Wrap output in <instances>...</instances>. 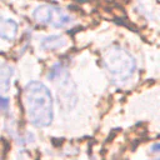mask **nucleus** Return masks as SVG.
<instances>
[{
  "instance_id": "39448f33",
  "label": "nucleus",
  "mask_w": 160,
  "mask_h": 160,
  "mask_svg": "<svg viewBox=\"0 0 160 160\" xmlns=\"http://www.w3.org/2000/svg\"><path fill=\"white\" fill-rule=\"evenodd\" d=\"M18 24L12 20V19H8L4 18L0 14V39L11 41L16 38L18 35Z\"/></svg>"
},
{
  "instance_id": "6e6552de",
  "label": "nucleus",
  "mask_w": 160,
  "mask_h": 160,
  "mask_svg": "<svg viewBox=\"0 0 160 160\" xmlns=\"http://www.w3.org/2000/svg\"><path fill=\"white\" fill-rule=\"evenodd\" d=\"M8 106H9V101H8L5 98L0 96V112L5 111V110L8 109Z\"/></svg>"
},
{
  "instance_id": "f257e3e1",
  "label": "nucleus",
  "mask_w": 160,
  "mask_h": 160,
  "mask_svg": "<svg viewBox=\"0 0 160 160\" xmlns=\"http://www.w3.org/2000/svg\"><path fill=\"white\" fill-rule=\"evenodd\" d=\"M24 108L30 124L36 128H46L54 116L52 96L48 86L40 81H30L24 88Z\"/></svg>"
},
{
  "instance_id": "423d86ee",
  "label": "nucleus",
  "mask_w": 160,
  "mask_h": 160,
  "mask_svg": "<svg viewBox=\"0 0 160 160\" xmlns=\"http://www.w3.org/2000/svg\"><path fill=\"white\" fill-rule=\"evenodd\" d=\"M66 45V38L61 35H51L45 38L41 41V48L46 51H54L58 49H61Z\"/></svg>"
},
{
  "instance_id": "20e7f679",
  "label": "nucleus",
  "mask_w": 160,
  "mask_h": 160,
  "mask_svg": "<svg viewBox=\"0 0 160 160\" xmlns=\"http://www.w3.org/2000/svg\"><path fill=\"white\" fill-rule=\"evenodd\" d=\"M32 18L38 24L52 26V28H65L72 22V18L61 8L50 4L39 5L32 11Z\"/></svg>"
},
{
  "instance_id": "7ed1b4c3",
  "label": "nucleus",
  "mask_w": 160,
  "mask_h": 160,
  "mask_svg": "<svg viewBox=\"0 0 160 160\" xmlns=\"http://www.w3.org/2000/svg\"><path fill=\"white\" fill-rule=\"evenodd\" d=\"M48 78L56 84L58 100L61 108L66 110L72 109L78 102L76 86L71 80L68 70L62 65L58 64L51 68V70L48 74Z\"/></svg>"
},
{
  "instance_id": "f03ea898",
  "label": "nucleus",
  "mask_w": 160,
  "mask_h": 160,
  "mask_svg": "<svg viewBox=\"0 0 160 160\" xmlns=\"http://www.w3.org/2000/svg\"><path fill=\"white\" fill-rule=\"evenodd\" d=\"M102 65L115 82H125L135 72L132 55L120 45H111L102 52Z\"/></svg>"
},
{
  "instance_id": "0eeeda50",
  "label": "nucleus",
  "mask_w": 160,
  "mask_h": 160,
  "mask_svg": "<svg viewBox=\"0 0 160 160\" xmlns=\"http://www.w3.org/2000/svg\"><path fill=\"white\" fill-rule=\"evenodd\" d=\"M11 75H12V69L9 65L0 64V90L6 91L9 89Z\"/></svg>"
}]
</instances>
